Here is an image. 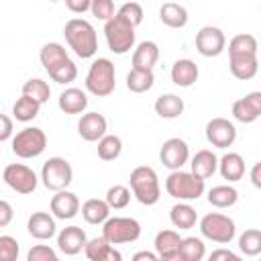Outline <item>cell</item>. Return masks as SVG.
<instances>
[{"instance_id": "1", "label": "cell", "mask_w": 261, "mask_h": 261, "mask_svg": "<svg viewBox=\"0 0 261 261\" xmlns=\"http://www.w3.org/2000/svg\"><path fill=\"white\" fill-rule=\"evenodd\" d=\"M63 35L65 41L69 45V49L82 57V59H90L96 55L98 51V37H96V29L92 27L90 20L86 18H69L63 27Z\"/></svg>"}, {"instance_id": "2", "label": "cell", "mask_w": 261, "mask_h": 261, "mask_svg": "<svg viewBox=\"0 0 261 261\" xmlns=\"http://www.w3.org/2000/svg\"><path fill=\"white\" fill-rule=\"evenodd\" d=\"M116 86V71H114V63L108 57H98L92 61L88 75H86V90L92 96L104 98L110 96L114 92Z\"/></svg>"}, {"instance_id": "3", "label": "cell", "mask_w": 261, "mask_h": 261, "mask_svg": "<svg viewBox=\"0 0 261 261\" xmlns=\"http://www.w3.org/2000/svg\"><path fill=\"white\" fill-rule=\"evenodd\" d=\"M130 190L133 196L143 204V206H153L161 198V188H159V177L153 167L149 165H139L130 171Z\"/></svg>"}, {"instance_id": "4", "label": "cell", "mask_w": 261, "mask_h": 261, "mask_svg": "<svg viewBox=\"0 0 261 261\" xmlns=\"http://www.w3.org/2000/svg\"><path fill=\"white\" fill-rule=\"evenodd\" d=\"M165 190L175 200H198L206 190V179L192 171H171L165 179Z\"/></svg>"}, {"instance_id": "5", "label": "cell", "mask_w": 261, "mask_h": 261, "mask_svg": "<svg viewBox=\"0 0 261 261\" xmlns=\"http://www.w3.org/2000/svg\"><path fill=\"white\" fill-rule=\"evenodd\" d=\"M104 37H106L108 49L112 53L124 55L135 45V27L128 24L124 18H120L116 14L114 18H110L108 22H104Z\"/></svg>"}, {"instance_id": "6", "label": "cell", "mask_w": 261, "mask_h": 261, "mask_svg": "<svg viewBox=\"0 0 261 261\" xmlns=\"http://www.w3.org/2000/svg\"><path fill=\"white\" fill-rule=\"evenodd\" d=\"M47 147V135L39 126H24L12 137V153L20 159L39 157Z\"/></svg>"}, {"instance_id": "7", "label": "cell", "mask_w": 261, "mask_h": 261, "mask_svg": "<svg viewBox=\"0 0 261 261\" xmlns=\"http://www.w3.org/2000/svg\"><path fill=\"white\" fill-rule=\"evenodd\" d=\"M200 232L208 241H214V243H220V245H228L237 234V226H234V220L228 218L226 214L208 212L200 220Z\"/></svg>"}, {"instance_id": "8", "label": "cell", "mask_w": 261, "mask_h": 261, "mask_svg": "<svg viewBox=\"0 0 261 261\" xmlns=\"http://www.w3.org/2000/svg\"><path fill=\"white\" fill-rule=\"evenodd\" d=\"M102 237L110 245L135 243L141 237V224L128 216H112L102 224Z\"/></svg>"}, {"instance_id": "9", "label": "cell", "mask_w": 261, "mask_h": 261, "mask_svg": "<svg viewBox=\"0 0 261 261\" xmlns=\"http://www.w3.org/2000/svg\"><path fill=\"white\" fill-rule=\"evenodd\" d=\"M73 179V169L69 165L67 159L63 157H49L45 163H43V169H41V181L47 190H53V192H61L65 190Z\"/></svg>"}, {"instance_id": "10", "label": "cell", "mask_w": 261, "mask_h": 261, "mask_svg": "<svg viewBox=\"0 0 261 261\" xmlns=\"http://www.w3.org/2000/svg\"><path fill=\"white\" fill-rule=\"evenodd\" d=\"M2 177H4V184L10 190H14L16 194H22V196L33 194L37 184H39L37 173L29 165H24V163H10V165H6L4 171H2Z\"/></svg>"}, {"instance_id": "11", "label": "cell", "mask_w": 261, "mask_h": 261, "mask_svg": "<svg viewBox=\"0 0 261 261\" xmlns=\"http://www.w3.org/2000/svg\"><path fill=\"white\" fill-rule=\"evenodd\" d=\"M159 159H161V163H163L167 169L179 171V169L190 161V147H188V143H186L184 139L171 137V139H167V141L161 145V149H159Z\"/></svg>"}, {"instance_id": "12", "label": "cell", "mask_w": 261, "mask_h": 261, "mask_svg": "<svg viewBox=\"0 0 261 261\" xmlns=\"http://www.w3.org/2000/svg\"><path fill=\"white\" fill-rule=\"evenodd\" d=\"M226 47V37L218 27H202L196 33V49L202 57H218Z\"/></svg>"}, {"instance_id": "13", "label": "cell", "mask_w": 261, "mask_h": 261, "mask_svg": "<svg viewBox=\"0 0 261 261\" xmlns=\"http://www.w3.org/2000/svg\"><path fill=\"white\" fill-rule=\"evenodd\" d=\"M206 139L212 147L228 149L237 141V128L228 118H212L206 124Z\"/></svg>"}, {"instance_id": "14", "label": "cell", "mask_w": 261, "mask_h": 261, "mask_svg": "<svg viewBox=\"0 0 261 261\" xmlns=\"http://www.w3.org/2000/svg\"><path fill=\"white\" fill-rule=\"evenodd\" d=\"M106 128H108V122L100 112H86V114H82V118L77 122V133L88 143L104 139Z\"/></svg>"}, {"instance_id": "15", "label": "cell", "mask_w": 261, "mask_h": 261, "mask_svg": "<svg viewBox=\"0 0 261 261\" xmlns=\"http://www.w3.org/2000/svg\"><path fill=\"white\" fill-rule=\"evenodd\" d=\"M86 245H88V237L86 230L80 226H65L57 234V249L65 255H77L82 249H86Z\"/></svg>"}, {"instance_id": "16", "label": "cell", "mask_w": 261, "mask_h": 261, "mask_svg": "<svg viewBox=\"0 0 261 261\" xmlns=\"http://www.w3.org/2000/svg\"><path fill=\"white\" fill-rule=\"evenodd\" d=\"M51 212L55 218L59 220H69L80 212V200L73 192L61 190L55 192V196L51 198Z\"/></svg>"}, {"instance_id": "17", "label": "cell", "mask_w": 261, "mask_h": 261, "mask_svg": "<svg viewBox=\"0 0 261 261\" xmlns=\"http://www.w3.org/2000/svg\"><path fill=\"white\" fill-rule=\"evenodd\" d=\"M27 230L31 237L39 239V241H47L55 234L57 226H55V216H51L49 212H33L29 216L27 222Z\"/></svg>"}, {"instance_id": "18", "label": "cell", "mask_w": 261, "mask_h": 261, "mask_svg": "<svg viewBox=\"0 0 261 261\" xmlns=\"http://www.w3.org/2000/svg\"><path fill=\"white\" fill-rule=\"evenodd\" d=\"M84 253L90 261H122L120 251L114 249L104 237H96V239L88 241Z\"/></svg>"}, {"instance_id": "19", "label": "cell", "mask_w": 261, "mask_h": 261, "mask_svg": "<svg viewBox=\"0 0 261 261\" xmlns=\"http://www.w3.org/2000/svg\"><path fill=\"white\" fill-rule=\"evenodd\" d=\"M159 59V47L153 41H143L137 45L133 53V69L141 71H153V65Z\"/></svg>"}, {"instance_id": "20", "label": "cell", "mask_w": 261, "mask_h": 261, "mask_svg": "<svg viewBox=\"0 0 261 261\" xmlns=\"http://www.w3.org/2000/svg\"><path fill=\"white\" fill-rule=\"evenodd\" d=\"M200 69L192 59H177L171 65V82L179 88H190L198 82Z\"/></svg>"}, {"instance_id": "21", "label": "cell", "mask_w": 261, "mask_h": 261, "mask_svg": "<svg viewBox=\"0 0 261 261\" xmlns=\"http://www.w3.org/2000/svg\"><path fill=\"white\" fill-rule=\"evenodd\" d=\"M59 110L65 114H82L88 108V96L80 88H67L59 94Z\"/></svg>"}, {"instance_id": "22", "label": "cell", "mask_w": 261, "mask_h": 261, "mask_svg": "<svg viewBox=\"0 0 261 261\" xmlns=\"http://www.w3.org/2000/svg\"><path fill=\"white\" fill-rule=\"evenodd\" d=\"M216 169H218V157L210 149H200L190 161V171L202 179L212 177Z\"/></svg>"}, {"instance_id": "23", "label": "cell", "mask_w": 261, "mask_h": 261, "mask_svg": "<svg viewBox=\"0 0 261 261\" xmlns=\"http://www.w3.org/2000/svg\"><path fill=\"white\" fill-rule=\"evenodd\" d=\"M218 171H220L222 179L239 181L245 175V161L239 153H224L218 159Z\"/></svg>"}, {"instance_id": "24", "label": "cell", "mask_w": 261, "mask_h": 261, "mask_svg": "<svg viewBox=\"0 0 261 261\" xmlns=\"http://www.w3.org/2000/svg\"><path fill=\"white\" fill-rule=\"evenodd\" d=\"M110 206L106 200H98V198H90L82 204V216L88 224H104L110 218Z\"/></svg>"}, {"instance_id": "25", "label": "cell", "mask_w": 261, "mask_h": 261, "mask_svg": "<svg viewBox=\"0 0 261 261\" xmlns=\"http://www.w3.org/2000/svg\"><path fill=\"white\" fill-rule=\"evenodd\" d=\"M169 220H171V224H173L175 228H179V230H190V228L196 226L198 214H196V208H194V206H190V204H186V202H179V204H175V206L169 210Z\"/></svg>"}, {"instance_id": "26", "label": "cell", "mask_w": 261, "mask_h": 261, "mask_svg": "<svg viewBox=\"0 0 261 261\" xmlns=\"http://www.w3.org/2000/svg\"><path fill=\"white\" fill-rule=\"evenodd\" d=\"M257 39L249 33L234 35L228 43V57H257Z\"/></svg>"}, {"instance_id": "27", "label": "cell", "mask_w": 261, "mask_h": 261, "mask_svg": "<svg viewBox=\"0 0 261 261\" xmlns=\"http://www.w3.org/2000/svg\"><path fill=\"white\" fill-rule=\"evenodd\" d=\"M39 59H41V65L45 67V71L49 73L51 69H55L59 63L67 61V51L61 43H45L41 47V53H39Z\"/></svg>"}, {"instance_id": "28", "label": "cell", "mask_w": 261, "mask_h": 261, "mask_svg": "<svg viewBox=\"0 0 261 261\" xmlns=\"http://www.w3.org/2000/svg\"><path fill=\"white\" fill-rule=\"evenodd\" d=\"M159 18L163 24L171 27V29H181L188 24V10L181 4L175 2H165L159 8Z\"/></svg>"}, {"instance_id": "29", "label": "cell", "mask_w": 261, "mask_h": 261, "mask_svg": "<svg viewBox=\"0 0 261 261\" xmlns=\"http://www.w3.org/2000/svg\"><path fill=\"white\" fill-rule=\"evenodd\" d=\"M228 65H230V73L243 82L253 80L259 71L257 57H228Z\"/></svg>"}, {"instance_id": "30", "label": "cell", "mask_w": 261, "mask_h": 261, "mask_svg": "<svg viewBox=\"0 0 261 261\" xmlns=\"http://www.w3.org/2000/svg\"><path fill=\"white\" fill-rule=\"evenodd\" d=\"M155 112L161 118H177L184 112V100L177 94H161L155 100Z\"/></svg>"}, {"instance_id": "31", "label": "cell", "mask_w": 261, "mask_h": 261, "mask_svg": "<svg viewBox=\"0 0 261 261\" xmlns=\"http://www.w3.org/2000/svg\"><path fill=\"white\" fill-rule=\"evenodd\" d=\"M181 237H179V232L177 230H171V228H165V230H159L157 234H155V253L159 255V257H163V255H169V253H175V251H179V247H181Z\"/></svg>"}, {"instance_id": "32", "label": "cell", "mask_w": 261, "mask_h": 261, "mask_svg": "<svg viewBox=\"0 0 261 261\" xmlns=\"http://www.w3.org/2000/svg\"><path fill=\"white\" fill-rule=\"evenodd\" d=\"M239 200V192L232 186H214L208 190V202L214 208H230Z\"/></svg>"}, {"instance_id": "33", "label": "cell", "mask_w": 261, "mask_h": 261, "mask_svg": "<svg viewBox=\"0 0 261 261\" xmlns=\"http://www.w3.org/2000/svg\"><path fill=\"white\" fill-rule=\"evenodd\" d=\"M155 84V75L153 71H141V69H130L126 73V88L135 94H143L147 90H151Z\"/></svg>"}, {"instance_id": "34", "label": "cell", "mask_w": 261, "mask_h": 261, "mask_svg": "<svg viewBox=\"0 0 261 261\" xmlns=\"http://www.w3.org/2000/svg\"><path fill=\"white\" fill-rule=\"evenodd\" d=\"M22 96H29V98L37 100V102L43 106L45 102H49L51 88H49V84H47L45 80H41V77H31V80H27V82L22 84Z\"/></svg>"}, {"instance_id": "35", "label": "cell", "mask_w": 261, "mask_h": 261, "mask_svg": "<svg viewBox=\"0 0 261 261\" xmlns=\"http://www.w3.org/2000/svg\"><path fill=\"white\" fill-rule=\"evenodd\" d=\"M39 110H41V104L37 100L29 98V96H20L12 106V116L20 122H29L39 114Z\"/></svg>"}, {"instance_id": "36", "label": "cell", "mask_w": 261, "mask_h": 261, "mask_svg": "<svg viewBox=\"0 0 261 261\" xmlns=\"http://www.w3.org/2000/svg\"><path fill=\"white\" fill-rule=\"evenodd\" d=\"M122 153V141L116 135H106L98 141V157L102 161H114Z\"/></svg>"}, {"instance_id": "37", "label": "cell", "mask_w": 261, "mask_h": 261, "mask_svg": "<svg viewBox=\"0 0 261 261\" xmlns=\"http://www.w3.org/2000/svg\"><path fill=\"white\" fill-rule=\"evenodd\" d=\"M239 249L241 253L255 257L261 253V230L259 228H247L241 237H239Z\"/></svg>"}, {"instance_id": "38", "label": "cell", "mask_w": 261, "mask_h": 261, "mask_svg": "<svg viewBox=\"0 0 261 261\" xmlns=\"http://www.w3.org/2000/svg\"><path fill=\"white\" fill-rule=\"evenodd\" d=\"M181 255L186 257V261H202L204 255H206V245L202 239L198 237H186L181 241V247H179Z\"/></svg>"}, {"instance_id": "39", "label": "cell", "mask_w": 261, "mask_h": 261, "mask_svg": "<svg viewBox=\"0 0 261 261\" xmlns=\"http://www.w3.org/2000/svg\"><path fill=\"white\" fill-rule=\"evenodd\" d=\"M104 200L108 202L110 208H114V210H122V208H126L128 202H130V190H128L126 186H122V184H116V186L108 188Z\"/></svg>"}, {"instance_id": "40", "label": "cell", "mask_w": 261, "mask_h": 261, "mask_svg": "<svg viewBox=\"0 0 261 261\" xmlns=\"http://www.w3.org/2000/svg\"><path fill=\"white\" fill-rule=\"evenodd\" d=\"M49 77L53 82H57V84H69V82H73L77 77V65L71 59H67V61L59 63L55 69H51Z\"/></svg>"}, {"instance_id": "41", "label": "cell", "mask_w": 261, "mask_h": 261, "mask_svg": "<svg viewBox=\"0 0 261 261\" xmlns=\"http://www.w3.org/2000/svg\"><path fill=\"white\" fill-rule=\"evenodd\" d=\"M116 14H118L120 18H124L128 24H133V27H139V24L143 22V8H141L139 2H124V4L116 10Z\"/></svg>"}, {"instance_id": "42", "label": "cell", "mask_w": 261, "mask_h": 261, "mask_svg": "<svg viewBox=\"0 0 261 261\" xmlns=\"http://www.w3.org/2000/svg\"><path fill=\"white\" fill-rule=\"evenodd\" d=\"M232 116L239 120V122H243V124H251V122H255L259 116L255 114V110L247 104V100L245 98H239L234 104H232Z\"/></svg>"}, {"instance_id": "43", "label": "cell", "mask_w": 261, "mask_h": 261, "mask_svg": "<svg viewBox=\"0 0 261 261\" xmlns=\"http://www.w3.org/2000/svg\"><path fill=\"white\" fill-rule=\"evenodd\" d=\"M18 259V243L10 234L0 237V261H16Z\"/></svg>"}, {"instance_id": "44", "label": "cell", "mask_w": 261, "mask_h": 261, "mask_svg": "<svg viewBox=\"0 0 261 261\" xmlns=\"http://www.w3.org/2000/svg\"><path fill=\"white\" fill-rule=\"evenodd\" d=\"M96 18L108 22L110 18L116 16V10H114V2L112 0H92V10H90Z\"/></svg>"}, {"instance_id": "45", "label": "cell", "mask_w": 261, "mask_h": 261, "mask_svg": "<svg viewBox=\"0 0 261 261\" xmlns=\"http://www.w3.org/2000/svg\"><path fill=\"white\" fill-rule=\"evenodd\" d=\"M27 261H61L57 253L47 245H35L27 253Z\"/></svg>"}, {"instance_id": "46", "label": "cell", "mask_w": 261, "mask_h": 261, "mask_svg": "<svg viewBox=\"0 0 261 261\" xmlns=\"http://www.w3.org/2000/svg\"><path fill=\"white\" fill-rule=\"evenodd\" d=\"M65 6H67V10H71L75 14L92 10V2L90 0H65Z\"/></svg>"}, {"instance_id": "47", "label": "cell", "mask_w": 261, "mask_h": 261, "mask_svg": "<svg viewBox=\"0 0 261 261\" xmlns=\"http://www.w3.org/2000/svg\"><path fill=\"white\" fill-rule=\"evenodd\" d=\"M0 122H2V130H0V141L6 143L12 137V118L8 114H0Z\"/></svg>"}, {"instance_id": "48", "label": "cell", "mask_w": 261, "mask_h": 261, "mask_svg": "<svg viewBox=\"0 0 261 261\" xmlns=\"http://www.w3.org/2000/svg\"><path fill=\"white\" fill-rule=\"evenodd\" d=\"M10 220H12V206H10V202L2 200V202H0V226H2V228L8 226Z\"/></svg>"}, {"instance_id": "49", "label": "cell", "mask_w": 261, "mask_h": 261, "mask_svg": "<svg viewBox=\"0 0 261 261\" xmlns=\"http://www.w3.org/2000/svg\"><path fill=\"white\" fill-rule=\"evenodd\" d=\"M247 100V104L255 110L257 116H261V92H249L247 96H243Z\"/></svg>"}, {"instance_id": "50", "label": "cell", "mask_w": 261, "mask_h": 261, "mask_svg": "<svg viewBox=\"0 0 261 261\" xmlns=\"http://www.w3.org/2000/svg\"><path fill=\"white\" fill-rule=\"evenodd\" d=\"M232 251L230 249H214L210 255H208V261H230L232 259Z\"/></svg>"}, {"instance_id": "51", "label": "cell", "mask_w": 261, "mask_h": 261, "mask_svg": "<svg viewBox=\"0 0 261 261\" xmlns=\"http://www.w3.org/2000/svg\"><path fill=\"white\" fill-rule=\"evenodd\" d=\"M249 179H251V184H253L257 190H261V161H257V163L251 167Z\"/></svg>"}, {"instance_id": "52", "label": "cell", "mask_w": 261, "mask_h": 261, "mask_svg": "<svg viewBox=\"0 0 261 261\" xmlns=\"http://www.w3.org/2000/svg\"><path fill=\"white\" fill-rule=\"evenodd\" d=\"M130 261H159V255L151 251H137Z\"/></svg>"}, {"instance_id": "53", "label": "cell", "mask_w": 261, "mask_h": 261, "mask_svg": "<svg viewBox=\"0 0 261 261\" xmlns=\"http://www.w3.org/2000/svg\"><path fill=\"white\" fill-rule=\"evenodd\" d=\"M159 261H186V257L181 255V251H175V253H169V255L159 257Z\"/></svg>"}, {"instance_id": "54", "label": "cell", "mask_w": 261, "mask_h": 261, "mask_svg": "<svg viewBox=\"0 0 261 261\" xmlns=\"http://www.w3.org/2000/svg\"><path fill=\"white\" fill-rule=\"evenodd\" d=\"M259 261H261V259H259Z\"/></svg>"}]
</instances>
